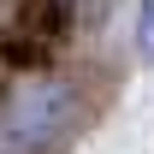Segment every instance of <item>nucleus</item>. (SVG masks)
I'll list each match as a JSON object with an SVG mask.
<instances>
[{"label":"nucleus","instance_id":"obj_3","mask_svg":"<svg viewBox=\"0 0 154 154\" xmlns=\"http://www.w3.org/2000/svg\"><path fill=\"white\" fill-rule=\"evenodd\" d=\"M0 101H6V95H0Z\"/></svg>","mask_w":154,"mask_h":154},{"label":"nucleus","instance_id":"obj_2","mask_svg":"<svg viewBox=\"0 0 154 154\" xmlns=\"http://www.w3.org/2000/svg\"><path fill=\"white\" fill-rule=\"evenodd\" d=\"M136 54L154 59V0H136Z\"/></svg>","mask_w":154,"mask_h":154},{"label":"nucleus","instance_id":"obj_1","mask_svg":"<svg viewBox=\"0 0 154 154\" xmlns=\"http://www.w3.org/2000/svg\"><path fill=\"white\" fill-rule=\"evenodd\" d=\"M77 95L59 83V77H30L12 95L0 101V142L12 148H42V142H59V136L77 125Z\"/></svg>","mask_w":154,"mask_h":154}]
</instances>
